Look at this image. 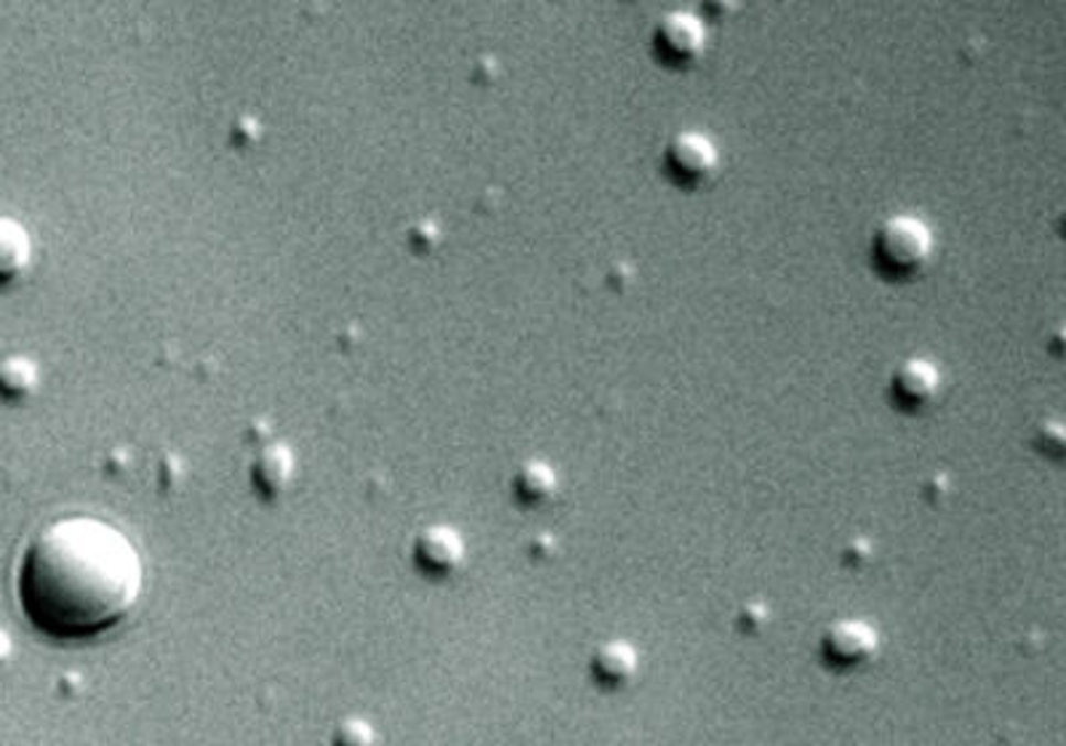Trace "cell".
<instances>
[{
  "label": "cell",
  "mask_w": 1066,
  "mask_h": 746,
  "mask_svg": "<svg viewBox=\"0 0 1066 746\" xmlns=\"http://www.w3.org/2000/svg\"><path fill=\"white\" fill-rule=\"evenodd\" d=\"M144 569L112 522L73 515L49 522L24 547L17 595L37 633L86 640L123 621L139 603Z\"/></svg>",
  "instance_id": "cell-1"
},
{
  "label": "cell",
  "mask_w": 1066,
  "mask_h": 746,
  "mask_svg": "<svg viewBox=\"0 0 1066 746\" xmlns=\"http://www.w3.org/2000/svg\"><path fill=\"white\" fill-rule=\"evenodd\" d=\"M934 251V235L917 216L898 214L877 227L872 240V257L877 270L889 278H912L928 264Z\"/></svg>",
  "instance_id": "cell-2"
},
{
  "label": "cell",
  "mask_w": 1066,
  "mask_h": 746,
  "mask_svg": "<svg viewBox=\"0 0 1066 746\" xmlns=\"http://www.w3.org/2000/svg\"><path fill=\"white\" fill-rule=\"evenodd\" d=\"M707 48V28L691 11H669L654 28V51L672 67L691 65Z\"/></svg>",
  "instance_id": "cell-3"
},
{
  "label": "cell",
  "mask_w": 1066,
  "mask_h": 746,
  "mask_svg": "<svg viewBox=\"0 0 1066 746\" xmlns=\"http://www.w3.org/2000/svg\"><path fill=\"white\" fill-rule=\"evenodd\" d=\"M880 650V635L872 624L861 621V618H840V621L829 624L821 635V656L827 664L851 669L861 667L874 659Z\"/></svg>",
  "instance_id": "cell-4"
},
{
  "label": "cell",
  "mask_w": 1066,
  "mask_h": 746,
  "mask_svg": "<svg viewBox=\"0 0 1066 746\" xmlns=\"http://www.w3.org/2000/svg\"><path fill=\"white\" fill-rule=\"evenodd\" d=\"M664 165L675 182L693 187V184L710 179L718 169V147L704 133L680 131L669 139L667 150H664Z\"/></svg>",
  "instance_id": "cell-5"
},
{
  "label": "cell",
  "mask_w": 1066,
  "mask_h": 746,
  "mask_svg": "<svg viewBox=\"0 0 1066 746\" xmlns=\"http://www.w3.org/2000/svg\"><path fill=\"white\" fill-rule=\"evenodd\" d=\"M941 390V371L925 357H909L891 376V398L904 411L930 406Z\"/></svg>",
  "instance_id": "cell-6"
},
{
  "label": "cell",
  "mask_w": 1066,
  "mask_h": 746,
  "mask_svg": "<svg viewBox=\"0 0 1066 746\" xmlns=\"http://www.w3.org/2000/svg\"><path fill=\"white\" fill-rule=\"evenodd\" d=\"M413 560L430 576H449L462 565L464 539L451 526L424 528L413 541Z\"/></svg>",
  "instance_id": "cell-7"
},
{
  "label": "cell",
  "mask_w": 1066,
  "mask_h": 746,
  "mask_svg": "<svg viewBox=\"0 0 1066 746\" xmlns=\"http://www.w3.org/2000/svg\"><path fill=\"white\" fill-rule=\"evenodd\" d=\"M637 667H640V656L627 640H605L590 659L592 678L605 688L627 685L637 674Z\"/></svg>",
  "instance_id": "cell-8"
},
{
  "label": "cell",
  "mask_w": 1066,
  "mask_h": 746,
  "mask_svg": "<svg viewBox=\"0 0 1066 746\" xmlns=\"http://www.w3.org/2000/svg\"><path fill=\"white\" fill-rule=\"evenodd\" d=\"M33 264V238L14 216L0 214V285L14 283Z\"/></svg>",
  "instance_id": "cell-9"
},
{
  "label": "cell",
  "mask_w": 1066,
  "mask_h": 746,
  "mask_svg": "<svg viewBox=\"0 0 1066 746\" xmlns=\"http://www.w3.org/2000/svg\"><path fill=\"white\" fill-rule=\"evenodd\" d=\"M293 477V454L286 445H267L261 454L254 458L251 467V483L261 496H280L289 488Z\"/></svg>",
  "instance_id": "cell-10"
},
{
  "label": "cell",
  "mask_w": 1066,
  "mask_h": 746,
  "mask_svg": "<svg viewBox=\"0 0 1066 746\" xmlns=\"http://www.w3.org/2000/svg\"><path fill=\"white\" fill-rule=\"evenodd\" d=\"M41 371L28 355H9L0 360V398L24 400L37 390Z\"/></svg>",
  "instance_id": "cell-11"
},
{
  "label": "cell",
  "mask_w": 1066,
  "mask_h": 746,
  "mask_svg": "<svg viewBox=\"0 0 1066 746\" xmlns=\"http://www.w3.org/2000/svg\"><path fill=\"white\" fill-rule=\"evenodd\" d=\"M513 488L517 494V499L526 504H541L547 499H552V494L558 490V475L550 464L545 462H526L520 464L513 477Z\"/></svg>",
  "instance_id": "cell-12"
},
{
  "label": "cell",
  "mask_w": 1066,
  "mask_h": 746,
  "mask_svg": "<svg viewBox=\"0 0 1066 746\" xmlns=\"http://www.w3.org/2000/svg\"><path fill=\"white\" fill-rule=\"evenodd\" d=\"M376 733L366 720L349 717L334 731V746H374Z\"/></svg>",
  "instance_id": "cell-13"
},
{
  "label": "cell",
  "mask_w": 1066,
  "mask_h": 746,
  "mask_svg": "<svg viewBox=\"0 0 1066 746\" xmlns=\"http://www.w3.org/2000/svg\"><path fill=\"white\" fill-rule=\"evenodd\" d=\"M11 650H14V646H11V635L0 627V667L11 659Z\"/></svg>",
  "instance_id": "cell-14"
}]
</instances>
